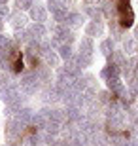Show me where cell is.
Returning a JSON list of instances; mask_svg holds the SVG:
<instances>
[{
	"label": "cell",
	"mask_w": 138,
	"mask_h": 146,
	"mask_svg": "<svg viewBox=\"0 0 138 146\" xmlns=\"http://www.w3.org/2000/svg\"><path fill=\"white\" fill-rule=\"evenodd\" d=\"M123 49H125V53H133V51H136V48H134V38L123 40Z\"/></svg>",
	"instance_id": "21"
},
{
	"label": "cell",
	"mask_w": 138,
	"mask_h": 146,
	"mask_svg": "<svg viewBox=\"0 0 138 146\" xmlns=\"http://www.w3.org/2000/svg\"><path fill=\"white\" fill-rule=\"evenodd\" d=\"M28 31H30V34H32L34 40H40V38H44L46 34H48V29L44 27V23H34Z\"/></svg>",
	"instance_id": "13"
},
{
	"label": "cell",
	"mask_w": 138,
	"mask_h": 146,
	"mask_svg": "<svg viewBox=\"0 0 138 146\" xmlns=\"http://www.w3.org/2000/svg\"><path fill=\"white\" fill-rule=\"evenodd\" d=\"M85 4H93V2H96V0H83Z\"/></svg>",
	"instance_id": "28"
},
{
	"label": "cell",
	"mask_w": 138,
	"mask_h": 146,
	"mask_svg": "<svg viewBox=\"0 0 138 146\" xmlns=\"http://www.w3.org/2000/svg\"><path fill=\"white\" fill-rule=\"evenodd\" d=\"M57 51H59V53H57L59 59L66 61V63L74 59V49H72V46H70V44H61V46L57 48Z\"/></svg>",
	"instance_id": "8"
},
{
	"label": "cell",
	"mask_w": 138,
	"mask_h": 146,
	"mask_svg": "<svg viewBox=\"0 0 138 146\" xmlns=\"http://www.w3.org/2000/svg\"><path fill=\"white\" fill-rule=\"evenodd\" d=\"M19 87H21V91L27 93V95H36V91L40 89V80H38V76H36V70L23 72Z\"/></svg>",
	"instance_id": "1"
},
{
	"label": "cell",
	"mask_w": 138,
	"mask_h": 146,
	"mask_svg": "<svg viewBox=\"0 0 138 146\" xmlns=\"http://www.w3.org/2000/svg\"><path fill=\"white\" fill-rule=\"evenodd\" d=\"M61 131H63V125L57 123V121H48V125H46V133H49L53 137H57Z\"/></svg>",
	"instance_id": "18"
},
{
	"label": "cell",
	"mask_w": 138,
	"mask_h": 146,
	"mask_svg": "<svg viewBox=\"0 0 138 146\" xmlns=\"http://www.w3.org/2000/svg\"><path fill=\"white\" fill-rule=\"evenodd\" d=\"M21 70H23V61L17 57L15 63H13V72H21Z\"/></svg>",
	"instance_id": "24"
},
{
	"label": "cell",
	"mask_w": 138,
	"mask_h": 146,
	"mask_svg": "<svg viewBox=\"0 0 138 146\" xmlns=\"http://www.w3.org/2000/svg\"><path fill=\"white\" fill-rule=\"evenodd\" d=\"M106 86H108V91H110V93H116V95H119V93L125 89L121 78H110V80H106Z\"/></svg>",
	"instance_id": "11"
},
{
	"label": "cell",
	"mask_w": 138,
	"mask_h": 146,
	"mask_svg": "<svg viewBox=\"0 0 138 146\" xmlns=\"http://www.w3.org/2000/svg\"><path fill=\"white\" fill-rule=\"evenodd\" d=\"M30 125H36L38 129H46V125H48V119H46V118L42 116V114L38 112V114H34V116H32Z\"/></svg>",
	"instance_id": "19"
},
{
	"label": "cell",
	"mask_w": 138,
	"mask_h": 146,
	"mask_svg": "<svg viewBox=\"0 0 138 146\" xmlns=\"http://www.w3.org/2000/svg\"><path fill=\"white\" fill-rule=\"evenodd\" d=\"M30 17H32L34 23H44L46 19H48V13H46V10H44V6L34 4L30 8Z\"/></svg>",
	"instance_id": "7"
},
{
	"label": "cell",
	"mask_w": 138,
	"mask_h": 146,
	"mask_svg": "<svg viewBox=\"0 0 138 146\" xmlns=\"http://www.w3.org/2000/svg\"><path fill=\"white\" fill-rule=\"evenodd\" d=\"M25 23H27V17L23 15L21 11H17V13H13V15H11V27L15 29V31L25 29Z\"/></svg>",
	"instance_id": "15"
},
{
	"label": "cell",
	"mask_w": 138,
	"mask_h": 146,
	"mask_svg": "<svg viewBox=\"0 0 138 146\" xmlns=\"http://www.w3.org/2000/svg\"><path fill=\"white\" fill-rule=\"evenodd\" d=\"M76 65H78V66H80V68H81V66H91V65H93V55H80V53H78V57H76Z\"/></svg>",
	"instance_id": "17"
},
{
	"label": "cell",
	"mask_w": 138,
	"mask_h": 146,
	"mask_svg": "<svg viewBox=\"0 0 138 146\" xmlns=\"http://www.w3.org/2000/svg\"><path fill=\"white\" fill-rule=\"evenodd\" d=\"M11 84H13V82H11L10 76H6L4 72H0V91H2V89H6V87H10Z\"/></svg>",
	"instance_id": "22"
},
{
	"label": "cell",
	"mask_w": 138,
	"mask_h": 146,
	"mask_svg": "<svg viewBox=\"0 0 138 146\" xmlns=\"http://www.w3.org/2000/svg\"><path fill=\"white\" fill-rule=\"evenodd\" d=\"M119 74H121V70H119V66L114 65V63L106 65L104 68H102V72H100V76L104 78V80H110V78H119Z\"/></svg>",
	"instance_id": "9"
},
{
	"label": "cell",
	"mask_w": 138,
	"mask_h": 146,
	"mask_svg": "<svg viewBox=\"0 0 138 146\" xmlns=\"http://www.w3.org/2000/svg\"><path fill=\"white\" fill-rule=\"evenodd\" d=\"M42 57H44V61H46V66H49V68L59 66V61L61 59H59V55L51 49L49 44H42Z\"/></svg>",
	"instance_id": "4"
},
{
	"label": "cell",
	"mask_w": 138,
	"mask_h": 146,
	"mask_svg": "<svg viewBox=\"0 0 138 146\" xmlns=\"http://www.w3.org/2000/svg\"><path fill=\"white\" fill-rule=\"evenodd\" d=\"M21 131H23V125L15 118L6 123V142H8V146H19L21 144Z\"/></svg>",
	"instance_id": "3"
},
{
	"label": "cell",
	"mask_w": 138,
	"mask_h": 146,
	"mask_svg": "<svg viewBox=\"0 0 138 146\" xmlns=\"http://www.w3.org/2000/svg\"><path fill=\"white\" fill-rule=\"evenodd\" d=\"M2 29H4V21L0 19V34H2Z\"/></svg>",
	"instance_id": "27"
},
{
	"label": "cell",
	"mask_w": 138,
	"mask_h": 146,
	"mask_svg": "<svg viewBox=\"0 0 138 146\" xmlns=\"http://www.w3.org/2000/svg\"><path fill=\"white\" fill-rule=\"evenodd\" d=\"M85 33H87V36H89V38L100 36V34H102V25H100V21H91L89 25H87V29H85Z\"/></svg>",
	"instance_id": "14"
},
{
	"label": "cell",
	"mask_w": 138,
	"mask_h": 146,
	"mask_svg": "<svg viewBox=\"0 0 138 146\" xmlns=\"http://www.w3.org/2000/svg\"><path fill=\"white\" fill-rule=\"evenodd\" d=\"M100 51H102V55H106V57H110V55L114 53V42H112V38H106V40L100 42Z\"/></svg>",
	"instance_id": "16"
},
{
	"label": "cell",
	"mask_w": 138,
	"mask_h": 146,
	"mask_svg": "<svg viewBox=\"0 0 138 146\" xmlns=\"http://www.w3.org/2000/svg\"><path fill=\"white\" fill-rule=\"evenodd\" d=\"M36 76L38 80H40V84H46V86H49V82H51V68L49 66H38L36 68Z\"/></svg>",
	"instance_id": "10"
},
{
	"label": "cell",
	"mask_w": 138,
	"mask_h": 146,
	"mask_svg": "<svg viewBox=\"0 0 138 146\" xmlns=\"http://www.w3.org/2000/svg\"><path fill=\"white\" fill-rule=\"evenodd\" d=\"M83 21H85L83 13H80V11H70L68 15H66L64 25H66L68 29H78V27H81V25H83Z\"/></svg>",
	"instance_id": "5"
},
{
	"label": "cell",
	"mask_w": 138,
	"mask_h": 146,
	"mask_svg": "<svg viewBox=\"0 0 138 146\" xmlns=\"http://www.w3.org/2000/svg\"><path fill=\"white\" fill-rule=\"evenodd\" d=\"M48 2H51V0H48Z\"/></svg>",
	"instance_id": "31"
},
{
	"label": "cell",
	"mask_w": 138,
	"mask_h": 146,
	"mask_svg": "<svg viewBox=\"0 0 138 146\" xmlns=\"http://www.w3.org/2000/svg\"><path fill=\"white\" fill-rule=\"evenodd\" d=\"M123 125H125V116H123V112L117 114V116H112V118H108V129H110L112 133L121 131Z\"/></svg>",
	"instance_id": "6"
},
{
	"label": "cell",
	"mask_w": 138,
	"mask_h": 146,
	"mask_svg": "<svg viewBox=\"0 0 138 146\" xmlns=\"http://www.w3.org/2000/svg\"><path fill=\"white\" fill-rule=\"evenodd\" d=\"M93 49H95V46H93V38H81L80 42V55H93Z\"/></svg>",
	"instance_id": "12"
},
{
	"label": "cell",
	"mask_w": 138,
	"mask_h": 146,
	"mask_svg": "<svg viewBox=\"0 0 138 146\" xmlns=\"http://www.w3.org/2000/svg\"><path fill=\"white\" fill-rule=\"evenodd\" d=\"M0 4H8V0H0Z\"/></svg>",
	"instance_id": "30"
},
{
	"label": "cell",
	"mask_w": 138,
	"mask_h": 146,
	"mask_svg": "<svg viewBox=\"0 0 138 146\" xmlns=\"http://www.w3.org/2000/svg\"><path fill=\"white\" fill-rule=\"evenodd\" d=\"M8 15H10V8L6 4H0V19L2 17H8Z\"/></svg>",
	"instance_id": "23"
},
{
	"label": "cell",
	"mask_w": 138,
	"mask_h": 146,
	"mask_svg": "<svg viewBox=\"0 0 138 146\" xmlns=\"http://www.w3.org/2000/svg\"><path fill=\"white\" fill-rule=\"evenodd\" d=\"M15 6L19 11H25V10H30L32 6H34V0H15Z\"/></svg>",
	"instance_id": "20"
},
{
	"label": "cell",
	"mask_w": 138,
	"mask_h": 146,
	"mask_svg": "<svg viewBox=\"0 0 138 146\" xmlns=\"http://www.w3.org/2000/svg\"><path fill=\"white\" fill-rule=\"evenodd\" d=\"M131 146H138V139H134V141H133V144H131Z\"/></svg>",
	"instance_id": "29"
},
{
	"label": "cell",
	"mask_w": 138,
	"mask_h": 146,
	"mask_svg": "<svg viewBox=\"0 0 138 146\" xmlns=\"http://www.w3.org/2000/svg\"><path fill=\"white\" fill-rule=\"evenodd\" d=\"M134 131H136V135H138V118L134 119Z\"/></svg>",
	"instance_id": "25"
},
{
	"label": "cell",
	"mask_w": 138,
	"mask_h": 146,
	"mask_svg": "<svg viewBox=\"0 0 138 146\" xmlns=\"http://www.w3.org/2000/svg\"><path fill=\"white\" fill-rule=\"evenodd\" d=\"M4 146H8V144H4Z\"/></svg>",
	"instance_id": "32"
},
{
	"label": "cell",
	"mask_w": 138,
	"mask_h": 146,
	"mask_svg": "<svg viewBox=\"0 0 138 146\" xmlns=\"http://www.w3.org/2000/svg\"><path fill=\"white\" fill-rule=\"evenodd\" d=\"M117 21H119V27L121 29H127L133 25L134 15H133L129 0H117Z\"/></svg>",
	"instance_id": "2"
},
{
	"label": "cell",
	"mask_w": 138,
	"mask_h": 146,
	"mask_svg": "<svg viewBox=\"0 0 138 146\" xmlns=\"http://www.w3.org/2000/svg\"><path fill=\"white\" fill-rule=\"evenodd\" d=\"M134 40H138V25L134 27Z\"/></svg>",
	"instance_id": "26"
}]
</instances>
